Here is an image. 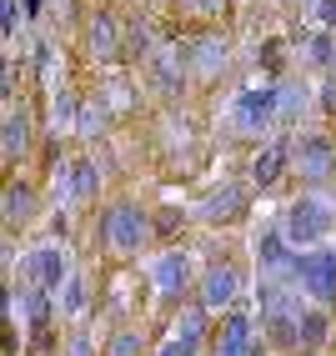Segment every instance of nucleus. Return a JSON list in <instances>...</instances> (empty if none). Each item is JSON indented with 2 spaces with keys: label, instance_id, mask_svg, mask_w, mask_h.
Returning <instances> with one entry per match:
<instances>
[{
  "label": "nucleus",
  "instance_id": "obj_21",
  "mask_svg": "<svg viewBox=\"0 0 336 356\" xmlns=\"http://www.w3.org/2000/svg\"><path fill=\"white\" fill-rule=\"evenodd\" d=\"M86 301H90V296H86V281H81V276H70V281H65V301H61V306H65L70 316H76V312H86Z\"/></svg>",
  "mask_w": 336,
  "mask_h": 356
},
{
  "label": "nucleus",
  "instance_id": "obj_10",
  "mask_svg": "<svg viewBox=\"0 0 336 356\" xmlns=\"http://www.w3.org/2000/svg\"><path fill=\"white\" fill-rule=\"evenodd\" d=\"M241 206H246V186H221V191H211L201 201V216L216 226V221H236L241 216Z\"/></svg>",
  "mask_w": 336,
  "mask_h": 356
},
{
  "label": "nucleus",
  "instance_id": "obj_4",
  "mask_svg": "<svg viewBox=\"0 0 336 356\" xmlns=\"http://www.w3.org/2000/svg\"><path fill=\"white\" fill-rule=\"evenodd\" d=\"M101 241L115 256L141 251V241H146V211H141V206H111L106 221H101Z\"/></svg>",
  "mask_w": 336,
  "mask_h": 356
},
{
  "label": "nucleus",
  "instance_id": "obj_24",
  "mask_svg": "<svg viewBox=\"0 0 336 356\" xmlns=\"http://www.w3.org/2000/svg\"><path fill=\"white\" fill-rule=\"evenodd\" d=\"M161 356H196V346H191V341H181V337H171V341L161 346Z\"/></svg>",
  "mask_w": 336,
  "mask_h": 356
},
{
  "label": "nucleus",
  "instance_id": "obj_30",
  "mask_svg": "<svg viewBox=\"0 0 336 356\" xmlns=\"http://www.w3.org/2000/svg\"><path fill=\"white\" fill-rule=\"evenodd\" d=\"M291 6H296V0H291Z\"/></svg>",
  "mask_w": 336,
  "mask_h": 356
},
{
  "label": "nucleus",
  "instance_id": "obj_14",
  "mask_svg": "<svg viewBox=\"0 0 336 356\" xmlns=\"http://www.w3.org/2000/svg\"><path fill=\"white\" fill-rule=\"evenodd\" d=\"M151 70H156V81H161V90H166V96H176V90H181V60H176V51H171V45H166V51H156L151 56Z\"/></svg>",
  "mask_w": 336,
  "mask_h": 356
},
{
  "label": "nucleus",
  "instance_id": "obj_20",
  "mask_svg": "<svg viewBox=\"0 0 336 356\" xmlns=\"http://www.w3.org/2000/svg\"><path fill=\"white\" fill-rule=\"evenodd\" d=\"M20 306H26L31 331H40V326H45V312H51V306H45V291H40V286H35V291H20Z\"/></svg>",
  "mask_w": 336,
  "mask_h": 356
},
{
  "label": "nucleus",
  "instance_id": "obj_29",
  "mask_svg": "<svg viewBox=\"0 0 336 356\" xmlns=\"http://www.w3.org/2000/svg\"><path fill=\"white\" fill-rule=\"evenodd\" d=\"M256 356H261V346H256Z\"/></svg>",
  "mask_w": 336,
  "mask_h": 356
},
{
  "label": "nucleus",
  "instance_id": "obj_18",
  "mask_svg": "<svg viewBox=\"0 0 336 356\" xmlns=\"http://www.w3.org/2000/svg\"><path fill=\"white\" fill-rule=\"evenodd\" d=\"M86 196H95V165L76 161L70 165V201H86Z\"/></svg>",
  "mask_w": 336,
  "mask_h": 356
},
{
  "label": "nucleus",
  "instance_id": "obj_2",
  "mask_svg": "<svg viewBox=\"0 0 336 356\" xmlns=\"http://www.w3.org/2000/svg\"><path fill=\"white\" fill-rule=\"evenodd\" d=\"M296 286L311 306H336V251H296Z\"/></svg>",
  "mask_w": 336,
  "mask_h": 356
},
{
  "label": "nucleus",
  "instance_id": "obj_22",
  "mask_svg": "<svg viewBox=\"0 0 336 356\" xmlns=\"http://www.w3.org/2000/svg\"><path fill=\"white\" fill-rule=\"evenodd\" d=\"M311 65H336V45H331V31H321L311 40Z\"/></svg>",
  "mask_w": 336,
  "mask_h": 356
},
{
  "label": "nucleus",
  "instance_id": "obj_1",
  "mask_svg": "<svg viewBox=\"0 0 336 356\" xmlns=\"http://www.w3.org/2000/svg\"><path fill=\"white\" fill-rule=\"evenodd\" d=\"M331 226H336L331 206H326V201H317V196L291 201V206H286V216H281V231H286V241H291V246H317Z\"/></svg>",
  "mask_w": 336,
  "mask_h": 356
},
{
  "label": "nucleus",
  "instance_id": "obj_6",
  "mask_svg": "<svg viewBox=\"0 0 336 356\" xmlns=\"http://www.w3.org/2000/svg\"><path fill=\"white\" fill-rule=\"evenodd\" d=\"M236 296H241V271L236 266H211L201 276V306L206 312H226Z\"/></svg>",
  "mask_w": 336,
  "mask_h": 356
},
{
  "label": "nucleus",
  "instance_id": "obj_15",
  "mask_svg": "<svg viewBox=\"0 0 336 356\" xmlns=\"http://www.w3.org/2000/svg\"><path fill=\"white\" fill-rule=\"evenodd\" d=\"M26 146H31V121H26V111H10L6 115V161H15Z\"/></svg>",
  "mask_w": 336,
  "mask_h": 356
},
{
  "label": "nucleus",
  "instance_id": "obj_5",
  "mask_svg": "<svg viewBox=\"0 0 336 356\" xmlns=\"http://www.w3.org/2000/svg\"><path fill=\"white\" fill-rule=\"evenodd\" d=\"M151 286H156L166 301H181V296H186V286H191V261H186V251H161V256H156Z\"/></svg>",
  "mask_w": 336,
  "mask_h": 356
},
{
  "label": "nucleus",
  "instance_id": "obj_17",
  "mask_svg": "<svg viewBox=\"0 0 336 356\" xmlns=\"http://www.w3.org/2000/svg\"><path fill=\"white\" fill-rule=\"evenodd\" d=\"M191 65H196L201 76H211L216 65H226V40H201L196 56H191Z\"/></svg>",
  "mask_w": 336,
  "mask_h": 356
},
{
  "label": "nucleus",
  "instance_id": "obj_13",
  "mask_svg": "<svg viewBox=\"0 0 336 356\" xmlns=\"http://www.w3.org/2000/svg\"><path fill=\"white\" fill-rule=\"evenodd\" d=\"M35 216V191L31 186H6V226H26Z\"/></svg>",
  "mask_w": 336,
  "mask_h": 356
},
{
  "label": "nucleus",
  "instance_id": "obj_8",
  "mask_svg": "<svg viewBox=\"0 0 336 356\" xmlns=\"http://www.w3.org/2000/svg\"><path fill=\"white\" fill-rule=\"evenodd\" d=\"M296 156V171L306 176V181H326L331 171H336V151H331V140H317V136H306L301 146L291 151Z\"/></svg>",
  "mask_w": 336,
  "mask_h": 356
},
{
  "label": "nucleus",
  "instance_id": "obj_11",
  "mask_svg": "<svg viewBox=\"0 0 336 356\" xmlns=\"http://www.w3.org/2000/svg\"><path fill=\"white\" fill-rule=\"evenodd\" d=\"M86 45H90V56H95V60H115V56L126 51V45H121V35H115V20H111L106 10L90 20V31H86Z\"/></svg>",
  "mask_w": 336,
  "mask_h": 356
},
{
  "label": "nucleus",
  "instance_id": "obj_12",
  "mask_svg": "<svg viewBox=\"0 0 336 356\" xmlns=\"http://www.w3.org/2000/svg\"><path fill=\"white\" fill-rule=\"evenodd\" d=\"M286 156H291V146H286V140H271L266 151H256V161H251V181H256V186H271V181L281 176Z\"/></svg>",
  "mask_w": 336,
  "mask_h": 356
},
{
  "label": "nucleus",
  "instance_id": "obj_3",
  "mask_svg": "<svg viewBox=\"0 0 336 356\" xmlns=\"http://www.w3.org/2000/svg\"><path fill=\"white\" fill-rule=\"evenodd\" d=\"M281 115V86H251L236 96V111H231V121L241 136H261L271 121Z\"/></svg>",
  "mask_w": 336,
  "mask_h": 356
},
{
  "label": "nucleus",
  "instance_id": "obj_9",
  "mask_svg": "<svg viewBox=\"0 0 336 356\" xmlns=\"http://www.w3.org/2000/svg\"><path fill=\"white\" fill-rule=\"evenodd\" d=\"M26 271L35 276L40 291H56L61 281H65V251H61V246H35L31 261H26Z\"/></svg>",
  "mask_w": 336,
  "mask_h": 356
},
{
  "label": "nucleus",
  "instance_id": "obj_27",
  "mask_svg": "<svg viewBox=\"0 0 336 356\" xmlns=\"http://www.w3.org/2000/svg\"><path fill=\"white\" fill-rule=\"evenodd\" d=\"M321 111H336V81L321 86Z\"/></svg>",
  "mask_w": 336,
  "mask_h": 356
},
{
  "label": "nucleus",
  "instance_id": "obj_19",
  "mask_svg": "<svg viewBox=\"0 0 336 356\" xmlns=\"http://www.w3.org/2000/svg\"><path fill=\"white\" fill-rule=\"evenodd\" d=\"M176 337L191 341V346H201V337H206V306H191V312L176 321Z\"/></svg>",
  "mask_w": 336,
  "mask_h": 356
},
{
  "label": "nucleus",
  "instance_id": "obj_23",
  "mask_svg": "<svg viewBox=\"0 0 336 356\" xmlns=\"http://www.w3.org/2000/svg\"><path fill=\"white\" fill-rule=\"evenodd\" d=\"M136 351H141V331H121L111 341V356H136Z\"/></svg>",
  "mask_w": 336,
  "mask_h": 356
},
{
  "label": "nucleus",
  "instance_id": "obj_25",
  "mask_svg": "<svg viewBox=\"0 0 336 356\" xmlns=\"http://www.w3.org/2000/svg\"><path fill=\"white\" fill-rule=\"evenodd\" d=\"M191 6H196V15H221L226 0H191Z\"/></svg>",
  "mask_w": 336,
  "mask_h": 356
},
{
  "label": "nucleus",
  "instance_id": "obj_28",
  "mask_svg": "<svg viewBox=\"0 0 336 356\" xmlns=\"http://www.w3.org/2000/svg\"><path fill=\"white\" fill-rule=\"evenodd\" d=\"M40 10V0H26V15H35Z\"/></svg>",
  "mask_w": 336,
  "mask_h": 356
},
{
  "label": "nucleus",
  "instance_id": "obj_16",
  "mask_svg": "<svg viewBox=\"0 0 336 356\" xmlns=\"http://www.w3.org/2000/svg\"><path fill=\"white\" fill-rule=\"evenodd\" d=\"M326 331H331L326 312H321V306H306V312H301V346H311V351H317V346L326 341Z\"/></svg>",
  "mask_w": 336,
  "mask_h": 356
},
{
  "label": "nucleus",
  "instance_id": "obj_7",
  "mask_svg": "<svg viewBox=\"0 0 336 356\" xmlns=\"http://www.w3.org/2000/svg\"><path fill=\"white\" fill-rule=\"evenodd\" d=\"M216 356H256V321L246 312H236L221 321V341H216Z\"/></svg>",
  "mask_w": 336,
  "mask_h": 356
},
{
  "label": "nucleus",
  "instance_id": "obj_26",
  "mask_svg": "<svg viewBox=\"0 0 336 356\" xmlns=\"http://www.w3.org/2000/svg\"><path fill=\"white\" fill-rule=\"evenodd\" d=\"M321 26L336 31V0H321Z\"/></svg>",
  "mask_w": 336,
  "mask_h": 356
}]
</instances>
